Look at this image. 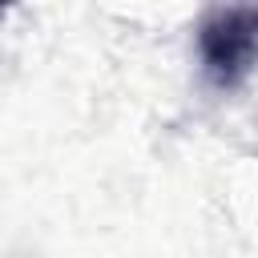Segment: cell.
I'll return each instance as SVG.
<instances>
[{"instance_id": "6da1fadb", "label": "cell", "mask_w": 258, "mask_h": 258, "mask_svg": "<svg viewBox=\"0 0 258 258\" xmlns=\"http://www.w3.org/2000/svg\"><path fill=\"white\" fill-rule=\"evenodd\" d=\"M202 60L218 85H238L258 56V8H218L202 24Z\"/></svg>"}]
</instances>
